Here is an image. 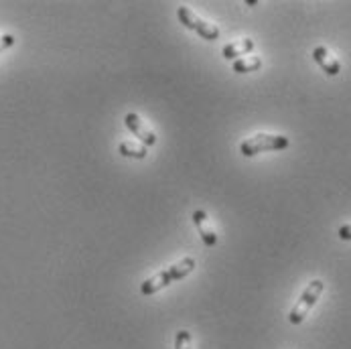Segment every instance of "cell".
I'll use <instances>...</instances> for the list:
<instances>
[{
    "instance_id": "obj_1",
    "label": "cell",
    "mask_w": 351,
    "mask_h": 349,
    "mask_svg": "<svg viewBox=\"0 0 351 349\" xmlns=\"http://www.w3.org/2000/svg\"><path fill=\"white\" fill-rule=\"evenodd\" d=\"M193 270H195V258H183L181 262L169 266L167 270H162V272L154 274L151 278H147V280L141 285V295H145V297L156 295L158 291L171 287L173 282H177V280L189 276Z\"/></svg>"
},
{
    "instance_id": "obj_2",
    "label": "cell",
    "mask_w": 351,
    "mask_h": 349,
    "mask_svg": "<svg viewBox=\"0 0 351 349\" xmlns=\"http://www.w3.org/2000/svg\"><path fill=\"white\" fill-rule=\"evenodd\" d=\"M291 147V141L289 136H282V134H266V132H260V134H254L250 139L242 141L240 143V152L244 156H256L260 152H270V150H285Z\"/></svg>"
},
{
    "instance_id": "obj_3",
    "label": "cell",
    "mask_w": 351,
    "mask_h": 349,
    "mask_svg": "<svg viewBox=\"0 0 351 349\" xmlns=\"http://www.w3.org/2000/svg\"><path fill=\"white\" fill-rule=\"evenodd\" d=\"M325 291V282L323 280H313L308 282V287L302 291L301 299L295 302V306L289 313V323L291 325H301L302 321L306 319V315L311 313V309L319 302L321 295Z\"/></svg>"
},
{
    "instance_id": "obj_4",
    "label": "cell",
    "mask_w": 351,
    "mask_h": 349,
    "mask_svg": "<svg viewBox=\"0 0 351 349\" xmlns=\"http://www.w3.org/2000/svg\"><path fill=\"white\" fill-rule=\"evenodd\" d=\"M177 19H179V23H181L185 29L195 31L201 39H205V41H215V39H219V27L213 25V23L203 21V19L197 16L189 6H179V8H177Z\"/></svg>"
},
{
    "instance_id": "obj_5",
    "label": "cell",
    "mask_w": 351,
    "mask_h": 349,
    "mask_svg": "<svg viewBox=\"0 0 351 349\" xmlns=\"http://www.w3.org/2000/svg\"><path fill=\"white\" fill-rule=\"evenodd\" d=\"M124 124H126V128L138 139V143H143L145 147H154V145H156V134H154V130H152L151 126H149L138 114L128 112V114L124 116Z\"/></svg>"
},
{
    "instance_id": "obj_6",
    "label": "cell",
    "mask_w": 351,
    "mask_h": 349,
    "mask_svg": "<svg viewBox=\"0 0 351 349\" xmlns=\"http://www.w3.org/2000/svg\"><path fill=\"white\" fill-rule=\"evenodd\" d=\"M313 59H315V63H317L329 77H335V75L341 73V63H339V59H337L331 51L327 49L325 45H319V47L313 49Z\"/></svg>"
},
{
    "instance_id": "obj_7",
    "label": "cell",
    "mask_w": 351,
    "mask_h": 349,
    "mask_svg": "<svg viewBox=\"0 0 351 349\" xmlns=\"http://www.w3.org/2000/svg\"><path fill=\"white\" fill-rule=\"evenodd\" d=\"M191 217H193V224H195V228H197V232H199L201 242H203L207 248H213V246L217 244V234H215V230H213V226H211V221H209V215H207L203 209H195Z\"/></svg>"
},
{
    "instance_id": "obj_8",
    "label": "cell",
    "mask_w": 351,
    "mask_h": 349,
    "mask_svg": "<svg viewBox=\"0 0 351 349\" xmlns=\"http://www.w3.org/2000/svg\"><path fill=\"white\" fill-rule=\"evenodd\" d=\"M252 51H254V39H238V41L228 43V45L221 49V55H223V59H228V61H236V59L248 57Z\"/></svg>"
},
{
    "instance_id": "obj_9",
    "label": "cell",
    "mask_w": 351,
    "mask_h": 349,
    "mask_svg": "<svg viewBox=\"0 0 351 349\" xmlns=\"http://www.w3.org/2000/svg\"><path fill=\"white\" fill-rule=\"evenodd\" d=\"M118 152L126 158H138V160L147 158V154H149V150L143 143H134V141H122L118 145Z\"/></svg>"
},
{
    "instance_id": "obj_10",
    "label": "cell",
    "mask_w": 351,
    "mask_h": 349,
    "mask_svg": "<svg viewBox=\"0 0 351 349\" xmlns=\"http://www.w3.org/2000/svg\"><path fill=\"white\" fill-rule=\"evenodd\" d=\"M260 67H262V59L258 55H248V57H242V59H236L234 61V71L240 73V75L258 71Z\"/></svg>"
},
{
    "instance_id": "obj_11",
    "label": "cell",
    "mask_w": 351,
    "mask_h": 349,
    "mask_svg": "<svg viewBox=\"0 0 351 349\" xmlns=\"http://www.w3.org/2000/svg\"><path fill=\"white\" fill-rule=\"evenodd\" d=\"M175 349H191V333L179 331L175 335Z\"/></svg>"
},
{
    "instance_id": "obj_12",
    "label": "cell",
    "mask_w": 351,
    "mask_h": 349,
    "mask_svg": "<svg viewBox=\"0 0 351 349\" xmlns=\"http://www.w3.org/2000/svg\"><path fill=\"white\" fill-rule=\"evenodd\" d=\"M337 236H339V240H343V242H351V224L339 226V230H337Z\"/></svg>"
},
{
    "instance_id": "obj_13",
    "label": "cell",
    "mask_w": 351,
    "mask_h": 349,
    "mask_svg": "<svg viewBox=\"0 0 351 349\" xmlns=\"http://www.w3.org/2000/svg\"><path fill=\"white\" fill-rule=\"evenodd\" d=\"M12 45H14V37H12V35H2V37H0V53L10 49Z\"/></svg>"
}]
</instances>
